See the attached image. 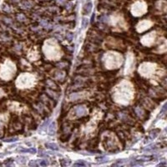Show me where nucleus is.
I'll list each match as a JSON object with an SVG mask.
<instances>
[{
	"label": "nucleus",
	"mask_w": 167,
	"mask_h": 167,
	"mask_svg": "<svg viewBox=\"0 0 167 167\" xmlns=\"http://www.w3.org/2000/svg\"><path fill=\"white\" fill-rule=\"evenodd\" d=\"M29 166H39V163L37 162V160H31L30 162L29 163Z\"/></svg>",
	"instance_id": "nucleus-18"
},
{
	"label": "nucleus",
	"mask_w": 167,
	"mask_h": 167,
	"mask_svg": "<svg viewBox=\"0 0 167 167\" xmlns=\"http://www.w3.org/2000/svg\"><path fill=\"white\" fill-rule=\"evenodd\" d=\"M55 131H56V123L55 122H52V123L48 125V135H54L55 134Z\"/></svg>",
	"instance_id": "nucleus-12"
},
{
	"label": "nucleus",
	"mask_w": 167,
	"mask_h": 167,
	"mask_svg": "<svg viewBox=\"0 0 167 167\" xmlns=\"http://www.w3.org/2000/svg\"><path fill=\"white\" fill-rule=\"evenodd\" d=\"M18 138H10V139H5L4 141H6V142H12V141H16Z\"/></svg>",
	"instance_id": "nucleus-24"
},
{
	"label": "nucleus",
	"mask_w": 167,
	"mask_h": 167,
	"mask_svg": "<svg viewBox=\"0 0 167 167\" xmlns=\"http://www.w3.org/2000/svg\"><path fill=\"white\" fill-rule=\"evenodd\" d=\"M60 163H61V165H62L63 166H68V165H69V160H61Z\"/></svg>",
	"instance_id": "nucleus-20"
},
{
	"label": "nucleus",
	"mask_w": 167,
	"mask_h": 167,
	"mask_svg": "<svg viewBox=\"0 0 167 167\" xmlns=\"http://www.w3.org/2000/svg\"><path fill=\"white\" fill-rule=\"evenodd\" d=\"M48 163L44 160H40L39 163V166H48Z\"/></svg>",
	"instance_id": "nucleus-19"
},
{
	"label": "nucleus",
	"mask_w": 167,
	"mask_h": 167,
	"mask_svg": "<svg viewBox=\"0 0 167 167\" xmlns=\"http://www.w3.org/2000/svg\"><path fill=\"white\" fill-rule=\"evenodd\" d=\"M44 52L45 55L49 59H57L60 56V51L58 44L54 40L46 41L44 47Z\"/></svg>",
	"instance_id": "nucleus-2"
},
{
	"label": "nucleus",
	"mask_w": 167,
	"mask_h": 167,
	"mask_svg": "<svg viewBox=\"0 0 167 167\" xmlns=\"http://www.w3.org/2000/svg\"><path fill=\"white\" fill-rule=\"evenodd\" d=\"M88 165L89 164L82 161V160H79V161H77L76 163L74 164V166H88Z\"/></svg>",
	"instance_id": "nucleus-17"
},
{
	"label": "nucleus",
	"mask_w": 167,
	"mask_h": 167,
	"mask_svg": "<svg viewBox=\"0 0 167 167\" xmlns=\"http://www.w3.org/2000/svg\"><path fill=\"white\" fill-rule=\"evenodd\" d=\"M155 33H149V34L145 35L143 37V39H141V42L145 44V45H151V44L154 42V39H155Z\"/></svg>",
	"instance_id": "nucleus-9"
},
{
	"label": "nucleus",
	"mask_w": 167,
	"mask_h": 167,
	"mask_svg": "<svg viewBox=\"0 0 167 167\" xmlns=\"http://www.w3.org/2000/svg\"><path fill=\"white\" fill-rule=\"evenodd\" d=\"M18 20H20V19H21V21H22V19H23V20H24V17L23 16V15H18Z\"/></svg>",
	"instance_id": "nucleus-25"
},
{
	"label": "nucleus",
	"mask_w": 167,
	"mask_h": 167,
	"mask_svg": "<svg viewBox=\"0 0 167 167\" xmlns=\"http://www.w3.org/2000/svg\"><path fill=\"white\" fill-rule=\"evenodd\" d=\"M92 8H93V4L91 2H89V3H85L83 8V14H85V15L90 14L92 11Z\"/></svg>",
	"instance_id": "nucleus-11"
},
{
	"label": "nucleus",
	"mask_w": 167,
	"mask_h": 167,
	"mask_svg": "<svg viewBox=\"0 0 167 167\" xmlns=\"http://www.w3.org/2000/svg\"><path fill=\"white\" fill-rule=\"evenodd\" d=\"M139 73L141 75L145 76H149L151 75L152 73L155 70V65L152 64H148V63H145V64H141L139 67Z\"/></svg>",
	"instance_id": "nucleus-4"
},
{
	"label": "nucleus",
	"mask_w": 167,
	"mask_h": 167,
	"mask_svg": "<svg viewBox=\"0 0 167 167\" xmlns=\"http://www.w3.org/2000/svg\"><path fill=\"white\" fill-rule=\"evenodd\" d=\"M133 96V90L130 84L123 82L117 86L115 93V100L119 103L127 104L130 101Z\"/></svg>",
	"instance_id": "nucleus-1"
},
{
	"label": "nucleus",
	"mask_w": 167,
	"mask_h": 167,
	"mask_svg": "<svg viewBox=\"0 0 167 167\" xmlns=\"http://www.w3.org/2000/svg\"><path fill=\"white\" fill-rule=\"evenodd\" d=\"M105 64L108 69L118 68L122 63V57L116 53H107L104 57Z\"/></svg>",
	"instance_id": "nucleus-3"
},
{
	"label": "nucleus",
	"mask_w": 167,
	"mask_h": 167,
	"mask_svg": "<svg viewBox=\"0 0 167 167\" xmlns=\"http://www.w3.org/2000/svg\"><path fill=\"white\" fill-rule=\"evenodd\" d=\"M145 9H146V8H145V5L144 3H136L135 4H134V6H133L132 8V13L135 16H139V15H141V14H143L145 12Z\"/></svg>",
	"instance_id": "nucleus-6"
},
{
	"label": "nucleus",
	"mask_w": 167,
	"mask_h": 167,
	"mask_svg": "<svg viewBox=\"0 0 167 167\" xmlns=\"http://www.w3.org/2000/svg\"><path fill=\"white\" fill-rule=\"evenodd\" d=\"M46 146L48 149L52 150V151H59V147L56 144L54 143H47L46 144Z\"/></svg>",
	"instance_id": "nucleus-13"
},
{
	"label": "nucleus",
	"mask_w": 167,
	"mask_h": 167,
	"mask_svg": "<svg viewBox=\"0 0 167 167\" xmlns=\"http://www.w3.org/2000/svg\"><path fill=\"white\" fill-rule=\"evenodd\" d=\"M26 160H27V158L24 157V156H18V157L16 158L17 162L20 165H24L26 163Z\"/></svg>",
	"instance_id": "nucleus-14"
},
{
	"label": "nucleus",
	"mask_w": 167,
	"mask_h": 167,
	"mask_svg": "<svg viewBox=\"0 0 167 167\" xmlns=\"http://www.w3.org/2000/svg\"><path fill=\"white\" fill-rule=\"evenodd\" d=\"M71 114H75V117H80L87 114V109L84 106H77L71 111Z\"/></svg>",
	"instance_id": "nucleus-7"
},
{
	"label": "nucleus",
	"mask_w": 167,
	"mask_h": 167,
	"mask_svg": "<svg viewBox=\"0 0 167 167\" xmlns=\"http://www.w3.org/2000/svg\"><path fill=\"white\" fill-rule=\"evenodd\" d=\"M151 25V23L149 22V21H146V20L142 21V22L139 23L138 26H137V30H138L139 32H143V31L146 30L147 29H149Z\"/></svg>",
	"instance_id": "nucleus-10"
},
{
	"label": "nucleus",
	"mask_w": 167,
	"mask_h": 167,
	"mask_svg": "<svg viewBox=\"0 0 167 167\" xmlns=\"http://www.w3.org/2000/svg\"><path fill=\"white\" fill-rule=\"evenodd\" d=\"M89 25V19L87 18H82V21H81V27L83 29H86L88 27Z\"/></svg>",
	"instance_id": "nucleus-15"
},
{
	"label": "nucleus",
	"mask_w": 167,
	"mask_h": 167,
	"mask_svg": "<svg viewBox=\"0 0 167 167\" xmlns=\"http://www.w3.org/2000/svg\"><path fill=\"white\" fill-rule=\"evenodd\" d=\"M20 152H29V153H31V154H35L36 153V149L34 148H30V149H27V150H24V149H21L19 150Z\"/></svg>",
	"instance_id": "nucleus-16"
},
{
	"label": "nucleus",
	"mask_w": 167,
	"mask_h": 167,
	"mask_svg": "<svg viewBox=\"0 0 167 167\" xmlns=\"http://www.w3.org/2000/svg\"><path fill=\"white\" fill-rule=\"evenodd\" d=\"M34 77L33 75H25L23 76H20V78L18 79V82H21V86H25V87H28V86L33 85L34 83Z\"/></svg>",
	"instance_id": "nucleus-5"
},
{
	"label": "nucleus",
	"mask_w": 167,
	"mask_h": 167,
	"mask_svg": "<svg viewBox=\"0 0 167 167\" xmlns=\"http://www.w3.org/2000/svg\"><path fill=\"white\" fill-rule=\"evenodd\" d=\"M133 67H134V56L132 54H129L127 57V63H126L125 67V73L129 74L132 71Z\"/></svg>",
	"instance_id": "nucleus-8"
},
{
	"label": "nucleus",
	"mask_w": 167,
	"mask_h": 167,
	"mask_svg": "<svg viewBox=\"0 0 167 167\" xmlns=\"http://www.w3.org/2000/svg\"><path fill=\"white\" fill-rule=\"evenodd\" d=\"M13 163H14V160H13L12 159H8L4 162V164H5L6 166H12Z\"/></svg>",
	"instance_id": "nucleus-21"
},
{
	"label": "nucleus",
	"mask_w": 167,
	"mask_h": 167,
	"mask_svg": "<svg viewBox=\"0 0 167 167\" xmlns=\"http://www.w3.org/2000/svg\"><path fill=\"white\" fill-rule=\"evenodd\" d=\"M96 160H101V161H103V162H106L107 160H108V158H106V157H105V156H104V157L96 158Z\"/></svg>",
	"instance_id": "nucleus-23"
},
{
	"label": "nucleus",
	"mask_w": 167,
	"mask_h": 167,
	"mask_svg": "<svg viewBox=\"0 0 167 167\" xmlns=\"http://www.w3.org/2000/svg\"><path fill=\"white\" fill-rule=\"evenodd\" d=\"M166 110H167V103L166 104V105H164V107H163V109H162V112H165Z\"/></svg>",
	"instance_id": "nucleus-26"
},
{
	"label": "nucleus",
	"mask_w": 167,
	"mask_h": 167,
	"mask_svg": "<svg viewBox=\"0 0 167 167\" xmlns=\"http://www.w3.org/2000/svg\"><path fill=\"white\" fill-rule=\"evenodd\" d=\"M141 160H151L152 159V156H141L139 157Z\"/></svg>",
	"instance_id": "nucleus-22"
}]
</instances>
